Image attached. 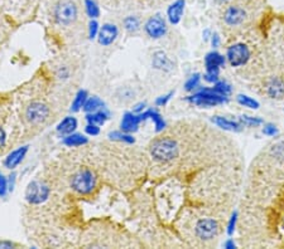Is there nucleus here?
I'll use <instances>...</instances> for the list:
<instances>
[{"label":"nucleus","mask_w":284,"mask_h":249,"mask_svg":"<svg viewBox=\"0 0 284 249\" xmlns=\"http://www.w3.org/2000/svg\"><path fill=\"white\" fill-rule=\"evenodd\" d=\"M258 52L259 47L253 37H234L226 47V62L234 69H244L254 62Z\"/></svg>","instance_id":"obj_1"},{"label":"nucleus","mask_w":284,"mask_h":249,"mask_svg":"<svg viewBox=\"0 0 284 249\" xmlns=\"http://www.w3.org/2000/svg\"><path fill=\"white\" fill-rule=\"evenodd\" d=\"M150 152H152V156L155 160L160 161V162H169V161L177 157L180 147H178L177 142L172 138H159V140L152 143Z\"/></svg>","instance_id":"obj_2"},{"label":"nucleus","mask_w":284,"mask_h":249,"mask_svg":"<svg viewBox=\"0 0 284 249\" xmlns=\"http://www.w3.org/2000/svg\"><path fill=\"white\" fill-rule=\"evenodd\" d=\"M261 95L273 101L284 100V74L266 75L259 83Z\"/></svg>","instance_id":"obj_3"},{"label":"nucleus","mask_w":284,"mask_h":249,"mask_svg":"<svg viewBox=\"0 0 284 249\" xmlns=\"http://www.w3.org/2000/svg\"><path fill=\"white\" fill-rule=\"evenodd\" d=\"M230 98L216 93L212 88H201L198 92L187 97V101L198 107H215V106L225 105Z\"/></svg>","instance_id":"obj_4"},{"label":"nucleus","mask_w":284,"mask_h":249,"mask_svg":"<svg viewBox=\"0 0 284 249\" xmlns=\"http://www.w3.org/2000/svg\"><path fill=\"white\" fill-rule=\"evenodd\" d=\"M196 235L202 240H212L217 238L220 233V224L213 218H203L196 223L195 225Z\"/></svg>","instance_id":"obj_5"},{"label":"nucleus","mask_w":284,"mask_h":249,"mask_svg":"<svg viewBox=\"0 0 284 249\" xmlns=\"http://www.w3.org/2000/svg\"><path fill=\"white\" fill-rule=\"evenodd\" d=\"M222 19L228 27L239 28L248 19V12L241 5H230L223 12Z\"/></svg>","instance_id":"obj_6"},{"label":"nucleus","mask_w":284,"mask_h":249,"mask_svg":"<svg viewBox=\"0 0 284 249\" xmlns=\"http://www.w3.org/2000/svg\"><path fill=\"white\" fill-rule=\"evenodd\" d=\"M95 184H96V179L94 174L89 170L80 171L72 179V188L81 194L91 193L92 189L95 188Z\"/></svg>","instance_id":"obj_7"},{"label":"nucleus","mask_w":284,"mask_h":249,"mask_svg":"<svg viewBox=\"0 0 284 249\" xmlns=\"http://www.w3.org/2000/svg\"><path fill=\"white\" fill-rule=\"evenodd\" d=\"M56 19L61 24H70L74 22L77 17V8L75 3L70 2V0H65V2L60 3L56 8Z\"/></svg>","instance_id":"obj_8"},{"label":"nucleus","mask_w":284,"mask_h":249,"mask_svg":"<svg viewBox=\"0 0 284 249\" xmlns=\"http://www.w3.org/2000/svg\"><path fill=\"white\" fill-rule=\"evenodd\" d=\"M48 194L49 190L46 185H42V184L33 181V183L29 184L26 196L29 203L41 204L43 201H46V199L48 198Z\"/></svg>","instance_id":"obj_9"},{"label":"nucleus","mask_w":284,"mask_h":249,"mask_svg":"<svg viewBox=\"0 0 284 249\" xmlns=\"http://www.w3.org/2000/svg\"><path fill=\"white\" fill-rule=\"evenodd\" d=\"M145 33L149 35L153 39H158V38H162L163 35L167 32V24H165L164 19L159 15H155V17L150 18L147 23H145Z\"/></svg>","instance_id":"obj_10"},{"label":"nucleus","mask_w":284,"mask_h":249,"mask_svg":"<svg viewBox=\"0 0 284 249\" xmlns=\"http://www.w3.org/2000/svg\"><path fill=\"white\" fill-rule=\"evenodd\" d=\"M226 64V57L221 53L212 50L208 52L205 57V68L207 73H215V74H220L221 68L225 67Z\"/></svg>","instance_id":"obj_11"},{"label":"nucleus","mask_w":284,"mask_h":249,"mask_svg":"<svg viewBox=\"0 0 284 249\" xmlns=\"http://www.w3.org/2000/svg\"><path fill=\"white\" fill-rule=\"evenodd\" d=\"M213 123L217 127L222 128L225 131H230V132H241L244 128V126L241 125L239 120H231V118L225 117V116H213L211 118Z\"/></svg>","instance_id":"obj_12"},{"label":"nucleus","mask_w":284,"mask_h":249,"mask_svg":"<svg viewBox=\"0 0 284 249\" xmlns=\"http://www.w3.org/2000/svg\"><path fill=\"white\" fill-rule=\"evenodd\" d=\"M48 116V108L43 103H32L27 108V117L32 122H41Z\"/></svg>","instance_id":"obj_13"},{"label":"nucleus","mask_w":284,"mask_h":249,"mask_svg":"<svg viewBox=\"0 0 284 249\" xmlns=\"http://www.w3.org/2000/svg\"><path fill=\"white\" fill-rule=\"evenodd\" d=\"M185 0H176L173 4H171V7L168 8L167 15L168 20H169L172 24H178L182 19L183 10H185Z\"/></svg>","instance_id":"obj_14"},{"label":"nucleus","mask_w":284,"mask_h":249,"mask_svg":"<svg viewBox=\"0 0 284 249\" xmlns=\"http://www.w3.org/2000/svg\"><path fill=\"white\" fill-rule=\"evenodd\" d=\"M118 37V28L114 24H105L99 33V42L102 45L111 44Z\"/></svg>","instance_id":"obj_15"},{"label":"nucleus","mask_w":284,"mask_h":249,"mask_svg":"<svg viewBox=\"0 0 284 249\" xmlns=\"http://www.w3.org/2000/svg\"><path fill=\"white\" fill-rule=\"evenodd\" d=\"M142 122L139 115H135L134 112H127L122 120V130L124 132H134L139 127V123Z\"/></svg>","instance_id":"obj_16"},{"label":"nucleus","mask_w":284,"mask_h":249,"mask_svg":"<svg viewBox=\"0 0 284 249\" xmlns=\"http://www.w3.org/2000/svg\"><path fill=\"white\" fill-rule=\"evenodd\" d=\"M139 117L142 121H145L147 118H150V120L154 122L155 131H157V132H159V131H162L163 128L165 127V121L163 120L162 116H160L159 113L154 110H148V111H145V112L139 113Z\"/></svg>","instance_id":"obj_17"},{"label":"nucleus","mask_w":284,"mask_h":249,"mask_svg":"<svg viewBox=\"0 0 284 249\" xmlns=\"http://www.w3.org/2000/svg\"><path fill=\"white\" fill-rule=\"evenodd\" d=\"M27 151H28V146H24V147H21V148H18V150H16V151H13V152L9 153L8 157H7L6 161H4V163H6L7 168L14 169L17 165H18V163H21Z\"/></svg>","instance_id":"obj_18"},{"label":"nucleus","mask_w":284,"mask_h":249,"mask_svg":"<svg viewBox=\"0 0 284 249\" xmlns=\"http://www.w3.org/2000/svg\"><path fill=\"white\" fill-rule=\"evenodd\" d=\"M153 65H154L157 69L171 70L173 67V63L171 62L169 58L163 52H155L154 55H153Z\"/></svg>","instance_id":"obj_19"},{"label":"nucleus","mask_w":284,"mask_h":249,"mask_svg":"<svg viewBox=\"0 0 284 249\" xmlns=\"http://www.w3.org/2000/svg\"><path fill=\"white\" fill-rule=\"evenodd\" d=\"M236 102L240 106H243V107L250 108V110H258V108L260 107V103H259V101L256 100V98L248 95H244V93H239V95L236 96Z\"/></svg>","instance_id":"obj_20"},{"label":"nucleus","mask_w":284,"mask_h":249,"mask_svg":"<svg viewBox=\"0 0 284 249\" xmlns=\"http://www.w3.org/2000/svg\"><path fill=\"white\" fill-rule=\"evenodd\" d=\"M238 120L240 121L241 125L244 127H260L264 125L265 121L259 116H250V115H240L238 117Z\"/></svg>","instance_id":"obj_21"},{"label":"nucleus","mask_w":284,"mask_h":249,"mask_svg":"<svg viewBox=\"0 0 284 249\" xmlns=\"http://www.w3.org/2000/svg\"><path fill=\"white\" fill-rule=\"evenodd\" d=\"M77 127V121L75 117H66L65 120H62L60 122V125L57 126V131L60 133H64V135H69L72 133Z\"/></svg>","instance_id":"obj_22"},{"label":"nucleus","mask_w":284,"mask_h":249,"mask_svg":"<svg viewBox=\"0 0 284 249\" xmlns=\"http://www.w3.org/2000/svg\"><path fill=\"white\" fill-rule=\"evenodd\" d=\"M211 88H212L216 93H218V95L221 96H225V97L230 98V96L233 95V86L229 82H226V80L218 79L217 82L213 83V86Z\"/></svg>","instance_id":"obj_23"},{"label":"nucleus","mask_w":284,"mask_h":249,"mask_svg":"<svg viewBox=\"0 0 284 249\" xmlns=\"http://www.w3.org/2000/svg\"><path fill=\"white\" fill-rule=\"evenodd\" d=\"M102 106H104V102H102L99 97H95L94 96V97L87 98L84 105V110L86 111V112H96Z\"/></svg>","instance_id":"obj_24"},{"label":"nucleus","mask_w":284,"mask_h":249,"mask_svg":"<svg viewBox=\"0 0 284 249\" xmlns=\"http://www.w3.org/2000/svg\"><path fill=\"white\" fill-rule=\"evenodd\" d=\"M86 120H87V122L91 123V125L100 126L107 120V113L101 112V111H100V112H97V111H96V112H92V113H90V115H87Z\"/></svg>","instance_id":"obj_25"},{"label":"nucleus","mask_w":284,"mask_h":249,"mask_svg":"<svg viewBox=\"0 0 284 249\" xmlns=\"http://www.w3.org/2000/svg\"><path fill=\"white\" fill-rule=\"evenodd\" d=\"M261 132L264 136H268V137H276L279 135V128L275 123L264 122V125L261 126Z\"/></svg>","instance_id":"obj_26"},{"label":"nucleus","mask_w":284,"mask_h":249,"mask_svg":"<svg viewBox=\"0 0 284 249\" xmlns=\"http://www.w3.org/2000/svg\"><path fill=\"white\" fill-rule=\"evenodd\" d=\"M86 142H87V138L85 137V136L79 135V133L70 135L65 138V143H66L67 146H81Z\"/></svg>","instance_id":"obj_27"},{"label":"nucleus","mask_w":284,"mask_h":249,"mask_svg":"<svg viewBox=\"0 0 284 249\" xmlns=\"http://www.w3.org/2000/svg\"><path fill=\"white\" fill-rule=\"evenodd\" d=\"M86 100H87V92H86V91H80V92L76 95V97H75L74 103H72L71 111H74V112H77L80 108L84 107Z\"/></svg>","instance_id":"obj_28"},{"label":"nucleus","mask_w":284,"mask_h":249,"mask_svg":"<svg viewBox=\"0 0 284 249\" xmlns=\"http://www.w3.org/2000/svg\"><path fill=\"white\" fill-rule=\"evenodd\" d=\"M238 220H239V214L238 211H233L229 218L228 225H226V233L229 236H233L234 233L236 230V226H238Z\"/></svg>","instance_id":"obj_29"},{"label":"nucleus","mask_w":284,"mask_h":249,"mask_svg":"<svg viewBox=\"0 0 284 249\" xmlns=\"http://www.w3.org/2000/svg\"><path fill=\"white\" fill-rule=\"evenodd\" d=\"M200 80H201V74L200 73H195V74H192L187 80H186L185 90L188 91V92L196 90V88L200 86Z\"/></svg>","instance_id":"obj_30"},{"label":"nucleus","mask_w":284,"mask_h":249,"mask_svg":"<svg viewBox=\"0 0 284 249\" xmlns=\"http://www.w3.org/2000/svg\"><path fill=\"white\" fill-rule=\"evenodd\" d=\"M110 138H114V140H119V141H124V142L128 143H133L134 142V137L130 136L129 133H122V132H118V131H114L109 135Z\"/></svg>","instance_id":"obj_31"},{"label":"nucleus","mask_w":284,"mask_h":249,"mask_svg":"<svg viewBox=\"0 0 284 249\" xmlns=\"http://www.w3.org/2000/svg\"><path fill=\"white\" fill-rule=\"evenodd\" d=\"M124 25L125 28H127V30H129V32H137L140 27L139 20L135 17H128L127 19L124 20Z\"/></svg>","instance_id":"obj_32"},{"label":"nucleus","mask_w":284,"mask_h":249,"mask_svg":"<svg viewBox=\"0 0 284 249\" xmlns=\"http://www.w3.org/2000/svg\"><path fill=\"white\" fill-rule=\"evenodd\" d=\"M86 12L91 18H97L100 14L99 7H97L96 3L92 2V0H86Z\"/></svg>","instance_id":"obj_33"},{"label":"nucleus","mask_w":284,"mask_h":249,"mask_svg":"<svg viewBox=\"0 0 284 249\" xmlns=\"http://www.w3.org/2000/svg\"><path fill=\"white\" fill-rule=\"evenodd\" d=\"M173 93H175V92H169V93H167V95H163V96H160V97H158L157 101H155V105H157V106L167 105L168 101L172 98Z\"/></svg>","instance_id":"obj_34"},{"label":"nucleus","mask_w":284,"mask_h":249,"mask_svg":"<svg viewBox=\"0 0 284 249\" xmlns=\"http://www.w3.org/2000/svg\"><path fill=\"white\" fill-rule=\"evenodd\" d=\"M8 181L4 178L3 174H0V196L6 195L7 190H8Z\"/></svg>","instance_id":"obj_35"},{"label":"nucleus","mask_w":284,"mask_h":249,"mask_svg":"<svg viewBox=\"0 0 284 249\" xmlns=\"http://www.w3.org/2000/svg\"><path fill=\"white\" fill-rule=\"evenodd\" d=\"M210 40H211V45H212L213 48H218V47H220L221 37H220V34H218V33H216V32L212 33V34H211Z\"/></svg>","instance_id":"obj_36"},{"label":"nucleus","mask_w":284,"mask_h":249,"mask_svg":"<svg viewBox=\"0 0 284 249\" xmlns=\"http://www.w3.org/2000/svg\"><path fill=\"white\" fill-rule=\"evenodd\" d=\"M97 23L96 22H91L90 23V28H89V37L90 39H94L97 34Z\"/></svg>","instance_id":"obj_37"},{"label":"nucleus","mask_w":284,"mask_h":249,"mask_svg":"<svg viewBox=\"0 0 284 249\" xmlns=\"http://www.w3.org/2000/svg\"><path fill=\"white\" fill-rule=\"evenodd\" d=\"M86 132L89 133V135H91V136H96V135H99V132H100L99 126H96V125H91V123H89V125L86 126Z\"/></svg>","instance_id":"obj_38"},{"label":"nucleus","mask_w":284,"mask_h":249,"mask_svg":"<svg viewBox=\"0 0 284 249\" xmlns=\"http://www.w3.org/2000/svg\"><path fill=\"white\" fill-rule=\"evenodd\" d=\"M222 246L223 248H228V249H234V248H236V243L234 241L233 238H229L228 240L223 241Z\"/></svg>","instance_id":"obj_39"},{"label":"nucleus","mask_w":284,"mask_h":249,"mask_svg":"<svg viewBox=\"0 0 284 249\" xmlns=\"http://www.w3.org/2000/svg\"><path fill=\"white\" fill-rule=\"evenodd\" d=\"M145 108V103H143V102H140V103H138V105H135V107H134V110H133V112L134 113H142L143 112V110Z\"/></svg>","instance_id":"obj_40"},{"label":"nucleus","mask_w":284,"mask_h":249,"mask_svg":"<svg viewBox=\"0 0 284 249\" xmlns=\"http://www.w3.org/2000/svg\"><path fill=\"white\" fill-rule=\"evenodd\" d=\"M4 143H6V132L3 128H0V147H3Z\"/></svg>","instance_id":"obj_41"},{"label":"nucleus","mask_w":284,"mask_h":249,"mask_svg":"<svg viewBox=\"0 0 284 249\" xmlns=\"http://www.w3.org/2000/svg\"><path fill=\"white\" fill-rule=\"evenodd\" d=\"M9 185H8V188H9V190H13V188H14V183H16V174H13V175H11L9 176Z\"/></svg>","instance_id":"obj_42"},{"label":"nucleus","mask_w":284,"mask_h":249,"mask_svg":"<svg viewBox=\"0 0 284 249\" xmlns=\"http://www.w3.org/2000/svg\"><path fill=\"white\" fill-rule=\"evenodd\" d=\"M13 244L11 241H0V248H12Z\"/></svg>","instance_id":"obj_43"},{"label":"nucleus","mask_w":284,"mask_h":249,"mask_svg":"<svg viewBox=\"0 0 284 249\" xmlns=\"http://www.w3.org/2000/svg\"><path fill=\"white\" fill-rule=\"evenodd\" d=\"M217 4H226V3H229V2H231V0H215Z\"/></svg>","instance_id":"obj_44"}]
</instances>
